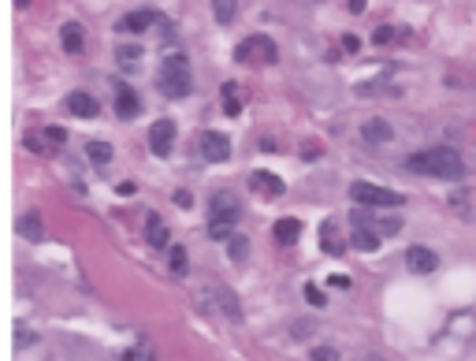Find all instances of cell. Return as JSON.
<instances>
[{"instance_id": "cell-1", "label": "cell", "mask_w": 476, "mask_h": 361, "mask_svg": "<svg viewBox=\"0 0 476 361\" xmlns=\"http://www.w3.org/2000/svg\"><path fill=\"white\" fill-rule=\"evenodd\" d=\"M409 172H420V175H432V179H451L458 183L465 175V164H461V153L451 149V146H435V149H425V153H413L406 160Z\"/></svg>"}, {"instance_id": "cell-2", "label": "cell", "mask_w": 476, "mask_h": 361, "mask_svg": "<svg viewBox=\"0 0 476 361\" xmlns=\"http://www.w3.org/2000/svg\"><path fill=\"white\" fill-rule=\"evenodd\" d=\"M238 216H242V205L231 190H216L213 198H208V235L227 242L231 239V227L238 224Z\"/></svg>"}, {"instance_id": "cell-3", "label": "cell", "mask_w": 476, "mask_h": 361, "mask_svg": "<svg viewBox=\"0 0 476 361\" xmlns=\"http://www.w3.org/2000/svg\"><path fill=\"white\" fill-rule=\"evenodd\" d=\"M161 89H164V97H187L190 89H194V71H190V60L182 56V53H171L164 56L161 63Z\"/></svg>"}, {"instance_id": "cell-4", "label": "cell", "mask_w": 476, "mask_h": 361, "mask_svg": "<svg viewBox=\"0 0 476 361\" xmlns=\"http://www.w3.org/2000/svg\"><path fill=\"white\" fill-rule=\"evenodd\" d=\"M350 198L357 205H368V209H399V205L406 201L399 190H387V186H376V183H353Z\"/></svg>"}, {"instance_id": "cell-5", "label": "cell", "mask_w": 476, "mask_h": 361, "mask_svg": "<svg viewBox=\"0 0 476 361\" xmlns=\"http://www.w3.org/2000/svg\"><path fill=\"white\" fill-rule=\"evenodd\" d=\"M234 60L238 63H272L275 60V42L268 34H249L234 45Z\"/></svg>"}, {"instance_id": "cell-6", "label": "cell", "mask_w": 476, "mask_h": 361, "mask_svg": "<svg viewBox=\"0 0 476 361\" xmlns=\"http://www.w3.org/2000/svg\"><path fill=\"white\" fill-rule=\"evenodd\" d=\"M197 146H201V157H205V160H213V164H220V160H227V157H231V138H227V134H220V131H205Z\"/></svg>"}, {"instance_id": "cell-7", "label": "cell", "mask_w": 476, "mask_h": 361, "mask_svg": "<svg viewBox=\"0 0 476 361\" xmlns=\"http://www.w3.org/2000/svg\"><path fill=\"white\" fill-rule=\"evenodd\" d=\"M171 141H175V123H171V120H156L149 127V149L156 153V157H168Z\"/></svg>"}, {"instance_id": "cell-8", "label": "cell", "mask_w": 476, "mask_h": 361, "mask_svg": "<svg viewBox=\"0 0 476 361\" xmlns=\"http://www.w3.org/2000/svg\"><path fill=\"white\" fill-rule=\"evenodd\" d=\"M138 112H142V101L134 94V86L119 82L115 86V115H119V120H134Z\"/></svg>"}, {"instance_id": "cell-9", "label": "cell", "mask_w": 476, "mask_h": 361, "mask_svg": "<svg viewBox=\"0 0 476 361\" xmlns=\"http://www.w3.org/2000/svg\"><path fill=\"white\" fill-rule=\"evenodd\" d=\"M435 265H439V257H435L428 246H409V250H406V268H409V272L428 276Z\"/></svg>"}, {"instance_id": "cell-10", "label": "cell", "mask_w": 476, "mask_h": 361, "mask_svg": "<svg viewBox=\"0 0 476 361\" xmlns=\"http://www.w3.org/2000/svg\"><path fill=\"white\" fill-rule=\"evenodd\" d=\"M68 112L78 115V120H94V115L101 112V105H97L94 94H86V89H75V94H68Z\"/></svg>"}, {"instance_id": "cell-11", "label": "cell", "mask_w": 476, "mask_h": 361, "mask_svg": "<svg viewBox=\"0 0 476 361\" xmlns=\"http://www.w3.org/2000/svg\"><path fill=\"white\" fill-rule=\"evenodd\" d=\"M156 23H161V15H156L153 8H138V11H130V15H123L119 30H127V34H145L149 27H156Z\"/></svg>"}, {"instance_id": "cell-12", "label": "cell", "mask_w": 476, "mask_h": 361, "mask_svg": "<svg viewBox=\"0 0 476 361\" xmlns=\"http://www.w3.org/2000/svg\"><path fill=\"white\" fill-rule=\"evenodd\" d=\"M249 186H253L261 198H280L283 190H287V186H283V179H280V175H272V172H253V175H249Z\"/></svg>"}, {"instance_id": "cell-13", "label": "cell", "mask_w": 476, "mask_h": 361, "mask_svg": "<svg viewBox=\"0 0 476 361\" xmlns=\"http://www.w3.org/2000/svg\"><path fill=\"white\" fill-rule=\"evenodd\" d=\"M361 138L368 141V146H383V141H391V138H394V131H391V123H387V120H365Z\"/></svg>"}, {"instance_id": "cell-14", "label": "cell", "mask_w": 476, "mask_h": 361, "mask_svg": "<svg viewBox=\"0 0 476 361\" xmlns=\"http://www.w3.org/2000/svg\"><path fill=\"white\" fill-rule=\"evenodd\" d=\"M350 242L357 250H365V253H372V250H380V235L368 224H353V235H350Z\"/></svg>"}, {"instance_id": "cell-15", "label": "cell", "mask_w": 476, "mask_h": 361, "mask_svg": "<svg viewBox=\"0 0 476 361\" xmlns=\"http://www.w3.org/2000/svg\"><path fill=\"white\" fill-rule=\"evenodd\" d=\"M272 235L280 239L283 246H290V242H298V235H301V220H294V216H283V220H275Z\"/></svg>"}, {"instance_id": "cell-16", "label": "cell", "mask_w": 476, "mask_h": 361, "mask_svg": "<svg viewBox=\"0 0 476 361\" xmlns=\"http://www.w3.org/2000/svg\"><path fill=\"white\" fill-rule=\"evenodd\" d=\"M145 239H149V246H156V250L168 246V227L156 213H149V220H145Z\"/></svg>"}, {"instance_id": "cell-17", "label": "cell", "mask_w": 476, "mask_h": 361, "mask_svg": "<svg viewBox=\"0 0 476 361\" xmlns=\"http://www.w3.org/2000/svg\"><path fill=\"white\" fill-rule=\"evenodd\" d=\"M213 294H216V302L223 305V313H227V320H242V309H238V302H234V294L227 291V287H213Z\"/></svg>"}, {"instance_id": "cell-18", "label": "cell", "mask_w": 476, "mask_h": 361, "mask_svg": "<svg viewBox=\"0 0 476 361\" xmlns=\"http://www.w3.org/2000/svg\"><path fill=\"white\" fill-rule=\"evenodd\" d=\"M19 231H23V235L30 239V242H42V239H45V231H42V216H37V213L23 216V220H19Z\"/></svg>"}, {"instance_id": "cell-19", "label": "cell", "mask_w": 476, "mask_h": 361, "mask_svg": "<svg viewBox=\"0 0 476 361\" xmlns=\"http://www.w3.org/2000/svg\"><path fill=\"white\" fill-rule=\"evenodd\" d=\"M60 37H63V49H68V53L82 49V27H78V23H68V27L60 30Z\"/></svg>"}, {"instance_id": "cell-20", "label": "cell", "mask_w": 476, "mask_h": 361, "mask_svg": "<svg viewBox=\"0 0 476 361\" xmlns=\"http://www.w3.org/2000/svg\"><path fill=\"white\" fill-rule=\"evenodd\" d=\"M86 153H89V160H94V164H108L112 160V146H108V141H89Z\"/></svg>"}, {"instance_id": "cell-21", "label": "cell", "mask_w": 476, "mask_h": 361, "mask_svg": "<svg viewBox=\"0 0 476 361\" xmlns=\"http://www.w3.org/2000/svg\"><path fill=\"white\" fill-rule=\"evenodd\" d=\"M234 11H238V0H213V15H216L220 23H231Z\"/></svg>"}, {"instance_id": "cell-22", "label": "cell", "mask_w": 476, "mask_h": 361, "mask_svg": "<svg viewBox=\"0 0 476 361\" xmlns=\"http://www.w3.org/2000/svg\"><path fill=\"white\" fill-rule=\"evenodd\" d=\"M238 108H242V101H238V86L227 82V86H223V112H227V115H238Z\"/></svg>"}, {"instance_id": "cell-23", "label": "cell", "mask_w": 476, "mask_h": 361, "mask_svg": "<svg viewBox=\"0 0 476 361\" xmlns=\"http://www.w3.org/2000/svg\"><path fill=\"white\" fill-rule=\"evenodd\" d=\"M320 239H324V250H327V253H335V257L342 253V242H339V235H335V224H324V227H320Z\"/></svg>"}, {"instance_id": "cell-24", "label": "cell", "mask_w": 476, "mask_h": 361, "mask_svg": "<svg viewBox=\"0 0 476 361\" xmlns=\"http://www.w3.org/2000/svg\"><path fill=\"white\" fill-rule=\"evenodd\" d=\"M227 253H231V261H246V253H249L246 235H231L227 239Z\"/></svg>"}, {"instance_id": "cell-25", "label": "cell", "mask_w": 476, "mask_h": 361, "mask_svg": "<svg viewBox=\"0 0 476 361\" xmlns=\"http://www.w3.org/2000/svg\"><path fill=\"white\" fill-rule=\"evenodd\" d=\"M171 272H175V276L190 272V268H187V250H182V246H171Z\"/></svg>"}, {"instance_id": "cell-26", "label": "cell", "mask_w": 476, "mask_h": 361, "mask_svg": "<svg viewBox=\"0 0 476 361\" xmlns=\"http://www.w3.org/2000/svg\"><path fill=\"white\" fill-rule=\"evenodd\" d=\"M138 56H142V49H134V45L119 49V63H127V68H134V63H138Z\"/></svg>"}, {"instance_id": "cell-27", "label": "cell", "mask_w": 476, "mask_h": 361, "mask_svg": "<svg viewBox=\"0 0 476 361\" xmlns=\"http://www.w3.org/2000/svg\"><path fill=\"white\" fill-rule=\"evenodd\" d=\"M306 298H309V305H327V298H324V291L316 287V283H306Z\"/></svg>"}, {"instance_id": "cell-28", "label": "cell", "mask_w": 476, "mask_h": 361, "mask_svg": "<svg viewBox=\"0 0 476 361\" xmlns=\"http://www.w3.org/2000/svg\"><path fill=\"white\" fill-rule=\"evenodd\" d=\"M313 357H316V361H335L339 354L332 350V346H313Z\"/></svg>"}, {"instance_id": "cell-29", "label": "cell", "mask_w": 476, "mask_h": 361, "mask_svg": "<svg viewBox=\"0 0 476 361\" xmlns=\"http://www.w3.org/2000/svg\"><path fill=\"white\" fill-rule=\"evenodd\" d=\"M45 138L52 141V146H63V138H68V134H63L60 127H49V131H45Z\"/></svg>"}, {"instance_id": "cell-30", "label": "cell", "mask_w": 476, "mask_h": 361, "mask_svg": "<svg viewBox=\"0 0 476 361\" xmlns=\"http://www.w3.org/2000/svg\"><path fill=\"white\" fill-rule=\"evenodd\" d=\"M391 37H394V30H391V27H380V30H376V42H380V45H383V42H391Z\"/></svg>"}, {"instance_id": "cell-31", "label": "cell", "mask_w": 476, "mask_h": 361, "mask_svg": "<svg viewBox=\"0 0 476 361\" xmlns=\"http://www.w3.org/2000/svg\"><path fill=\"white\" fill-rule=\"evenodd\" d=\"M350 11H365V0H350Z\"/></svg>"}, {"instance_id": "cell-32", "label": "cell", "mask_w": 476, "mask_h": 361, "mask_svg": "<svg viewBox=\"0 0 476 361\" xmlns=\"http://www.w3.org/2000/svg\"><path fill=\"white\" fill-rule=\"evenodd\" d=\"M15 4H19V8H26V4H30V0H15Z\"/></svg>"}, {"instance_id": "cell-33", "label": "cell", "mask_w": 476, "mask_h": 361, "mask_svg": "<svg viewBox=\"0 0 476 361\" xmlns=\"http://www.w3.org/2000/svg\"><path fill=\"white\" fill-rule=\"evenodd\" d=\"M313 4H316V0H313Z\"/></svg>"}]
</instances>
